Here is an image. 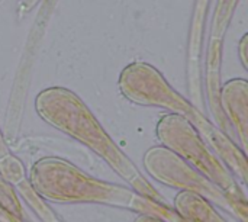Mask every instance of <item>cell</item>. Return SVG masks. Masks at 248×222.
Listing matches in <instances>:
<instances>
[{"mask_svg": "<svg viewBox=\"0 0 248 222\" xmlns=\"http://www.w3.org/2000/svg\"><path fill=\"white\" fill-rule=\"evenodd\" d=\"M35 108L46 124L87 145L102 157L135 192L150 199H161L135 164L116 147L90 109L71 90L65 87L45 89L36 96Z\"/></svg>", "mask_w": 248, "mask_h": 222, "instance_id": "cell-1", "label": "cell"}, {"mask_svg": "<svg viewBox=\"0 0 248 222\" xmlns=\"http://www.w3.org/2000/svg\"><path fill=\"white\" fill-rule=\"evenodd\" d=\"M29 185L48 201L58 204H105L132 208L138 193L115 183L93 179L71 163L46 157L35 163Z\"/></svg>", "mask_w": 248, "mask_h": 222, "instance_id": "cell-2", "label": "cell"}, {"mask_svg": "<svg viewBox=\"0 0 248 222\" xmlns=\"http://www.w3.org/2000/svg\"><path fill=\"white\" fill-rule=\"evenodd\" d=\"M158 141L199 170L231 199L235 217L247 222V198L240 189L231 170L208 147L196 128L182 115H164L155 129Z\"/></svg>", "mask_w": 248, "mask_h": 222, "instance_id": "cell-3", "label": "cell"}, {"mask_svg": "<svg viewBox=\"0 0 248 222\" xmlns=\"http://www.w3.org/2000/svg\"><path fill=\"white\" fill-rule=\"evenodd\" d=\"M119 90L132 103L150 108L167 109L185 116L190 124L202 113L179 95L163 77V74L148 63H131L119 77Z\"/></svg>", "mask_w": 248, "mask_h": 222, "instance_id": "cell-4", "label": "cell"}, {"mask_svg": "<svg viewBox=\"0 0 248 222\" xmlns=\"http://www.w3.org/2000/svg\"><path fill=\"white\" fill-rule=\"evenodd\" d=\"M144 166L157 182L169 188L196 193L235 215L234 205L227 193L167 147L150 148L144 156Z\"/></svg>", "mask_w": 248, "mask_h": 222, "instance_id": "cell-5", "label": "cell"}, {"mask_svg": "<svg viewBox=\"0 0 248 222\" xmlns=\"http://www.w3.org/2000/svg\"><path fill=\"white\" fill-rule=\"evenodd\" d=\"M199 135L203 138V141L211 145V148L215 151V154L227 164L230 170H232L243 183L247 182V160L246 153L240 150L225 132H222L219 128H217L214 124H211L203 115L192 124Z\"/></svg>", "mask_w": 248, "mask_h": 222, "instance_id": "cell-6", "label": "cell"}, {"mask_svg": "<svg viewBox=\"0 0 248 222\" xmlns=\"http://www.w3.org/2000/svg\"><path fill=\"white\" fill-rule=\"evenodd\" d=\"M219 105L224 115L237 129L243 151L247 154L248 135V81L234 79L219 89Z\"/></svg>", "mask_w": 248, "mask_h": 222, "instance_id": "cell-7", "label": "cell"}, {"mask_svg": "<svg viewBox=\"0 0 248 222\" xmlns=\"http://www.w3.org/2000/svg\"><path fill=\"white\" fill-rule=\"evenodd\" d=\"M176 211L187 222H227L205 198L182 190L174 199Z\"/></svg>", "mask_w": 248, "mask_h": 222, "instance_id": "cell-8", "label": "cell"}, {"mask_svg": "<svg viewBox=\"0 0 248 222\" xmlns=\"http://www.w3.org/2000/svg\"><path fill=\"white\" fill-rule=\"evenodd\" d=\"M238 0H218L214 22H212V38L211 42H222V36L231 20L234 9Z\"/></svg>", "mask_w": 248, "mask_h": 222, "instance_id": "cell-9", "label": "cell"}, {"mask_svg": "<svg viewBox=\"0 0 248 222\" xmlns=\"http://www.w3.org/2000/svg\"><path fill=\"white\" fill-rule=\"evenodd\" d=\"M0 176L12 185H19L25 180L23 164L16 157L6 154L0 157Z\"/></svg>", "mask_w": 248, "mask_h": 222, "instance_id": "cell-10", "label": "cell"}, {"mask_svg": "<svg viewBox=\"0 0 248 222\" xmlns=\"http://www.w3.org/2000/svg\"><path fill=\"white\" fill-rule=\"evenodd\" d=\"M0 206L6 211V214L13 215L17 220H22V209L16 198V193L13 192L10 183L6 182L1 176H0Z\"/></svg>", "mask_w": 248, "mask_h": 222, "instance_id": "cell-11", "label": "cell"}, {"mask_svg": "<svg viewBox=\"0 0 248 222\" xmlns=\"http://www.w3.org/2000/svg\"><path fill=\"white\" fill-rule=\"evenodd\" d=\"M247 49H248V33H246L240 44H238V54H240V60L244 65V68L248 70V58H247Z\"/></svg>", "mask_w": 248, "mask_h": 222, "instance_id": "cell-12", "label": "cell"}, {"mask_svg": "<svg viewBox=\"0 0 248 222\" xmlns=\"http://www.w3.org/2000/svg\"><path fill=\"white\" fill-rule=\"evenodd\" d=\"M135 222H166L163 221V220H160V218H157V217H154V215H148V214H144V215H141L138 220Z\"/></svg>", "mask_w": 248, "mask_h": 222, "instance_id": "cell-13", "label": "cell"}, {"mask_svg": "<svg viewBox=\"0 0 248 222\" xmlns=\"http://www.w3.org/2000/svg\"><path fill=\"white\" fill-rule=\"evenodd\" d=\"M6 154H9V151H7V145H6L4 138H3L1 131H0V157H3V156H6Z\"/></svg>", "mask_w": 248, "mask_h": 222, "instance_id": "cell-14", "label": "cell"}]
</instances>
